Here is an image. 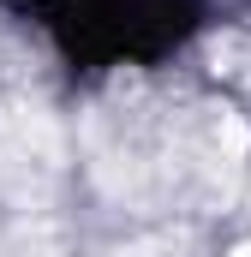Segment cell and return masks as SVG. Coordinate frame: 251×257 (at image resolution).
Masks as SVG:
<instances>
[{
	"label": "cell",
	"instance_id": "obj_1",
	"mask_svg": "<svg viewBox=\"0 0 251 257\" xmlns=\"http://www.w3.org/2000/svg\"><path fill=\"white\" fill-rule=\"evenodd\" d=\"M209 60H215V78L221 84H233L239 96H251V36H215L209 42Z\"/></svg>",
	"mask_w": 251,
	"mask_h": 257
},
{
	"label": "cell",
	"instance_id": "obj_2",
	"mask_svg": "<svg viewBox=\"0 0 251 257\" xmlns=\"http://www.w3.org/2000/svg\"><path fill=\"white\" fill-rule=\"evenodd\" d=\"M233 257H251V245H239V251H233Z\"/></svg>",
	"mask_w": 251,
	"mask_h": 257
}]
</instances>
